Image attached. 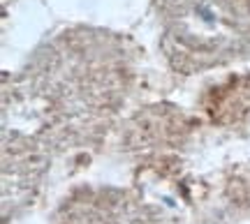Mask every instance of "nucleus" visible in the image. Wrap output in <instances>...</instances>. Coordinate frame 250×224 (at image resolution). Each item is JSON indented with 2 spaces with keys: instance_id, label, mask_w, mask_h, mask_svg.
Masks as SVG:
<instances>
[{
  "instance_id": "obj_1",
  "label": "nucleus",
  "mask_w": 250,
  "mask_h": 224,
  "mask_svg": "<svg viewBox=\"0 0 250 224\" xmlns=\"http://www.w3.org/2000/svg\"><path fill=\"white\" fill-rule=\"evenodd\" d=\"M162 49L183 74L250 51V0H155Z\"/></svg>"
}]
</instances>
